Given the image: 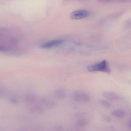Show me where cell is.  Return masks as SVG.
<instances>
[{
	"instance_id": "6da1fadb",
	"label": "cell",
	"mask_w": 131,
	"mask_h": 131,
	"mask_svg": "<svg viewBox=\"0 0 131 131\" xmlns=\"http://www.w3.org/2000/svg\"><path fill=\"white\" fill-rule=\"evenodd\" d=\"M19 41L17 36L4 29H0V50L14 52L18 48Z\"/></svg>"
},
{
	"instance_id": "7a4b0ae2",
	"label": "cell",
	"mask_w": 131,
	"mask_h": 131,
	"mask_svg": "<svg viewBox=\"0 0 131 131\" xmlns=\"http://www.w3.org/2000/svg\"><path fill=\"white\" fill-rule=\"evenodd\" d=\"M87 69L90 72H102L108 74H110L111 71L108 63L105 60H104L97 63L89 66Z\"/></svg>"
},
{
	"instance_id": "3957f363",
	"label": "cell",
	"mask_w": 131,
	"mask_h": 131,
	"mask_svg": "<svg viewBox=\"0 0 131 131\" xmlns=\"http://www.w3.org/2000/svg\"><path fill=\"white\" fill-rule=\"evenodd\" d=\"M90 12L85 9H79L74 11L70 14V18L74 20H81L89 17Z\"/></svg>"
},
{
	"instance_id": "277c9868",
	"label": "cell",
	"mask_w": 131,
	"mask_h": 131,
	"mask_svg": "<svg viewBox=\"0 0 131 131\" xmlns=\"http://www.w3.org/2000/svg\"><path fill=\"white\" fill-rule=\"evenodd\" d=\"M72 99L78 102H87L90 100L89 95L87 93L81 91L75 92L72 95Z\"/></svg>"
},
{
	"instance_id": "5b68a950",
	"label": "cell",
	"mask_w": 131,
	"mask_h": 131,
	"mask_svg": "<svg viewBox=\"0 0 131 131\" xmlns=\"http://www.w3.org/2000/svg\"><path fill=\"white\" fill-rule=\"evenodd\" d=\"M64 43V41L62 40H55L50 41L45 43H42L40 45V47L42 49H50L60 46Z\"/></svg>"
},
{
	"instance_id": "8992f818",
	"label": "cell",
	"mask_w": 131,
	"mask_h": 131,
	"mask_svg": "<svg viewBox=\"0 0 131 131\" xmlns=\"http://www.w3.org/2000/svg\"><path fill=\"white\" fill-rule=\"evenodd\" d=\"M102 95L105 98L112 101H119L123 99L122 97L118 94L111 92H105Z\"/></svg>"
},
{
	"instance_id": "52a82bcc",
	"label": "cell",
	"mask_w": 131,
	"mask_h": 131,
	"mask_svg": "<svg viewBox=\"0 0 131 131\" xmlns=\"http://www.w3.org/2000/svg\"><path fill=\"white\" fill-rule=\"evenodd\" d=\"M54 94L55 97L59 99H63L66 96L65 91L62 89H57L54 92Z\"/></svg>"
},
{
	"instance_id": "ba28073f",
	"label": "cell",
	"mask_w": 131,
	"mask_h": 131,
	"mask_svg": "<svg viewBox=\"0 0 131 131\" xmlns=\"http://www.w3.org/2000/svg\"><path fill=\"white\" fill-rule=\"evenodd\" d=\"M111 114L115 117L118 118H122L124 116L125 113L122 110H118L112 111L111 112Z\"/></svg>"
},
{
	"instance_id": "9c48e42d",
	"label": "cell",
	"mask_w": 131,
	"mask_h": 131,
	"mask_svg": "<svg viewBox=\"0 0 131 131\" xmlns=\"http://www.w3.org/2000/svg\"><path fill=\"white\" fill-rule=\"evenodd\" d=\"M88 121L86 119H81L78 120L76 122V124L79 127H84L88 124Z\"/></svg>"
},
{
	"instance_id": "30bf717a",
	"label": "cell",
	"mask_w": 131,
	"mask_h": 131,
	"mask_svg": "<svg viewBox=\"0 0 131 131\" xmlns=\"http://www.w3.org/2000/svg\"><path fill=\"white\" fill-rule=\"evenodd\" d=\"M101 104L104 106V107L107 108H108L111 107V104L107 100L102 99L100 101Z\"/></svg>"
},
{
	"instance_id": "8fae6325",
	"label": "cell",
	"mask_w": 131,
	"mask_h": 131,
	"mask_svg": "<svg viewBox=\"0 0 131 131\" xmlns=\"http://www.w3.org/2000/svg\"><path fill=\"white\" fill-rule=\"evenodd\" d=\"M32 111L33 112L37 114H42L43 112V109L39 106H35L32 108Z\"/></svg>"
},
{
	"instance_id": "7c38bea8",
	"label": "cell",
	"mask_w": 131,
	"mask_h": 131,
	"mask_svg": "<svg viewBox=\"0 0 131 131\" xmlns=\"http://www.w3.org/2000/svg\"><path fill=\"white\" fill-rule=\"evenodd\" d=\"M44 103H45L46 106L48 107H53L55 105L54 102L50 100H46L45 101Z\"/></svg>"
},
{
	"instance_id": "4fadbf2b",
	"label": "cell",
	"mask_w": 131,
	"mask_h": 131,
	"mask_svg": "<svg viewBox=\"0 0 131 131\" xmlns=\"http://www.w3.org/2000/svg\"><path fill=\"white\" fill-rule=\"evenodd\" d=\"M103 118L105 121L107 122H111L112 121V119L108 115L106 114L103 115Z\"/></svg>"
},
{
	"instance_id": "5bb4252c",
	"label": "cell",
	"mask_w": 131,
	"mask_h": 131,
	"mask_svg": "<svg viewBox=\"0 0 131 131\" xmlns=\"http://www.w3.org/2000/svg\"><path fill=\"white\" fill-rule=\"evenodd\" d=\"M128 126L129 128L131 129V118L128 121Z\"/></svg>"
}]
</instances>
